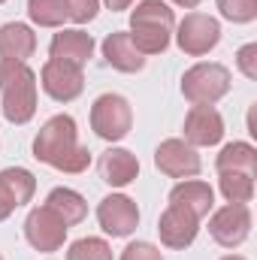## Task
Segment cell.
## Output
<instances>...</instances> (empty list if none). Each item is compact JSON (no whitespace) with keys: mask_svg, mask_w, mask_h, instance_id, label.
<instances>
[{"mask_svg":"<svg viewBox=\"0 0 257 260\" xmlns=\"http://www.w3.org/2000/svg\"><path fill=\"white\" fill-rule=\"evenodd\" d=\"M27 15L40 27H61L67 18L64 0H27Z\"/></svg>","mask_w":257,"mask_h":260,"instance_id":"603a6c76","label":"cell"},{"mask_svg":"<svg viewBox=\"0 0 257 260\" xmlns=\"http://www.w3.org/2000/svg\"><path fill=\"white\" fill-rule=\"evenodd\" d=\"M176 6H182V9H194V6H200L203 0H173Z\"/></svg>","mask_w":257,"mask_h":260,"instance_id":"f546056e","label":"cell"},{"mask_svg":"<svg viewBox=\"0 0 257 260\" xmlns=\"http://www.w3.org/2000/svg\"><path fill=\"white\" fill-rule=\"evenodd\" d=\"M157 233H160V242L167 248L185 251L194 239H197V233H200V218L194 212H188L185 206H173L170 203L164 209L160 221H157Z\"/></svg>","mask_w":257,"mask_h":260,"instance_id":"7c38bea8","label":"cell"},{"mask_svg":"<svg viewBox=\"0 0 257 260\" xmlns=\"http://www.w3.org/2000/svg\"><path fill=\"white\" fill-rule=\"evenodd\" d=\"M215 167H218V173H248V176H254L257 173L254 145H248V142H227L221 148V154L215 157Z\"/></svg>","mask_w":257,"mask_h":260,"instance_id":"44dd1931","label":"cell"},{"mask_svg":"<svg viewBox=\"0 0 257 260\" xmlns=\"http://www.w3.org/2000/svg\"><path fill=\"white\" fill-rule=\"evenodd\" d=\"M233 79H230V70L224 64H194L185 76H182V94L185 100L194 106H212L218 103L227 91H230Z\"/></svg>","mask_w":257,"mask_h":260,"instance_id":"277c9868","label":"cell"},{"mask_svg":"<svg viewBox=\"0 0 257 260\" xmlns=\"http://www.w3.org/2000/svg\"><path fill=\"white\" fill-rule=\"evenodd\" d=\"M218 185L227 203H251L254 197V176L248 173H218Z\"/></svg>","mask_w":257,"mask_h":260,"instance_id":"7402d4cb","label":"cell"},{"mask_svg":"<svg viewBox=\"0 0 257 260\" xmlns=\"http://www.w3.org/2000/svg\"><path fill=\"white\" fill-rule=\"evenodd\" d=\"M154 167L170 179H194L203 170V160L185 139H164L154 151Z\"/></svg>","mask_w":257,"mask_h":260,"instance_id":"30bf717a","label":"cell"},{"mask_svg":"<svg viewBox=\"0 0 257 260\" xmlns=\"http://www.w3.org/2000/svg\"><path fill=\"white\" fill-rule=\"evenodd\" d=\"M103 58L118 73H139L145 67V55L133 46L127 30H115L103 40Z\"/></svg>","mask_w":257,"mask_h":260,"instance_id":"e0dca14e","label":"cell"},{"mask_svg":"<svg viewBox=\"0 0 257 260\" xmlns=\"http://www.w3.org/2000/svg\"><path fill=\"white\" fill-rule=\"evenodd\" d=\"M121 260H164V254L151 242H130L127 248L121 251Z\"/></svg>","mask_w":257,"mask_h":260,"instance_id":"83f0119b","label":"cell"},{"mask_svg":"<svg viewBox=\"0 0 257 260\" xmlns=\"http://www.w3.org/2000/svg\"><path fill=\"white\" fill-rule=\"evenodd\" d=\"M100 179L112 188H127L130 182H136L139 176V160L127 148H109L100 154Z\"/></svg>","mask_w":257,"mask_h":260,"instance_id":"2e32d148","label":"cell"},{"mask_svg":"<svg viewBox=\"0 0 257 260\" xmlns=\"http://www.w3.org/2000/svg\"><path fill=\"white\" fill-rule=\"evenodd\" d=\"M176 27V15L164 0H139L130 12V40L133 46L148 55H164Z\"/></svg>","mask_w":257,"mask_h":260,"instance_id":"3957f363","label":"cell"},{"mask_svg":"<svg viewBox=\"0 0 257 260\" xmlns=\"http://www.w3.org/2000/svg\"><path fill=\"white\" fill-rule=\"evenodd\" d=\"M176 43L185 55L200 58V55H209L218 43H221V24L218 18L212 15H203V12H188L179 27H176Z\"/></svg>","mask_w":257,"mask_h":260,"instance_id":"8992f818","label":"cell"},{"mask_svg":"<svg viewBox=\"0 0 257 260\" xmlns=\"http://www.w3.org/2000/svg\"><path fill=\"white\" fill-rule=\"evenodd\" d=\"M221 15L233 24H248L257 18V0H215Z\"/></svg>","mask_w":257,"mask_h":260,"instance_id":"d4e9b609","label":"cell"},{"mask_svg":"<svg viewBox=\"0 0 257 260\" xmlns=\"http://www.w3.org/2000/svg\"><path fill=\"white\" fill-rule=\"evenodd\" d=\"M0 100L9 124H27L37 115V73L24 61L0 58Z\"/></svg>","mask_w":257,"mask_h":260,"instance_id":"7a4b0ae2","label":"cell"},{"mask_svg":"<svg viewBox=\"0 0 257 260\" xmlns=\"http://www.w3.org/2000/svg\"><path fill=\"white\" fill-rule=\"evenodd\" d=\"M49 55L55 61H67V64H76V67H85L88 58L94 55V37L85 34V30H61L52 37L49 43Z\"/></svg>","mask_w":257,"mask_h":260,"instance_id":"9a60e30c","label":"cell"},{"mask_svg":"<svg viewBox=\"0 0 257 260\" xmlns=\"http://www.w3.org/2000/svg\"><path fill=\"white\" fill-rule=\"evenodd\" d=\"M46 206L64 221L67 227L82 224L85 215H88V203H85V197L79 194V191H73V188H52L49 197H46Z\"/></svg>","mask_w":257,"mask_h":260,"instance_id":"ffe728a7","label":"cell"},{"mask_svg":"<svg viewBox=\"0 0 257 260\" xmlns=\"http://www.w3.org/2000/svg\"><path fill=\"white\" fill-rule=\"evenodd\" d=\"M97 221H100L103 233H109L112 239H124L139 227V209H136V203L130 197L109 194L97 206Z\"/></svg>","mask_w":257,"mask_h":260,"instance_id":"8fae6325","label":"cell"},{"mask_svg":"<svg viewBox=\"0 0 257 260\" xmlns=\"http://www.w3.org/2000/svg\"><path fill=\"white\" fill-rule=\"evenodd\" d=\"M0 3H6V0H0Z\"/></svg>","mask_w":257,"mask_h":260,"instance_id":"1f68e13d","label":"cell"},{"mask_svg":"<svg viewBox=\"0 0 257 260\" xmlns=\"http://www.w3.org/2000/svg\"><path fill=\"white\" fill-rule=\"evenodd\" d=\"M236 67L245 79H257V43H248L236 52Z\"/></svg>","mask_w":257,"mask_h":260,"instance_id":"4316f807","label":"cell"},{"mask_svg":"<svg viewBox=\"0 0 257 260\" xmlns=\"http://www.w3.org/2000/svg\"><path fill=\"white\" fill-rule=\"evenodd\" d=\"M209 233L221 248H239L251 236V212L245 203H227L209 218Z\"/></svg>","mask_w":257,"mask_h":260,"instance_id":"52a82bcc","label":"cell"},{"mask_svg":"<svg viewBox=\"0 0 257 260\" xmlns=\"http://www.w3.org/2000/svg\"><path fill=\"white\" fill-rule=\"evenodd\" d=\"M133 127V109L121 94H100L91 106V130L106 139V142H118L124 139Z\"/></svg>","mask_w":257,"mask_h":260,"instance_id":"5b68a950","label":"cell"},{"mask_svg":"<svg viewBox=\"0 0 257 260\" xmlns=\"http://www.w3.org/2000/svg\"><path fill=\"white\" fill-rule=\"evenodd\" d=\"M40 85H43V91H46L52 100L70 103V100H76V97L82 94L85 76H82V67L49 58V61L43 64V70H40Z\"/></svg>","mask_w":257,"mask_h":260,"instance_id":"ba28073f","label":"cell"},{"mask_svg":"<svg viewBox=\"0 0 257 260\" xmlns=\"http://www.w3.org/2000/svg\"><path fill=\"white\" fill-rule=\"evenodd\" d=\"M34 157L46 167L79 176L91 164V151L79 145V130L70 115H52L34 136Z\"/></svg>","mask_w":257,"mask_h":260,"instance_id":"6da1fadb","label":"cell"},{"mask_svg":"<svg viewBox=\"0 0 257 260\" xmlns=\"http://www.w3.org/2000/svg\"><path fill=\"white\" fill-rule=\"evenodd\" d=\"M224 139V118L215 106H191L185 115V142L188 145H218Z\"/></svg>","mask_w":257,"mask_h":260,"instance_id":"5bb4252c","label":"cell"},{"mask_svg":"<svg viewBox=\"0 0 257 260\" xmlns=\"http://www.w3.org/2000/svg\"><path fill=\"white\" fill-rule=\"evenodd\" d=\"M170 203L173 206H185L197 218H206L212 212V206H215V191L206 182H200V179H185V182H179L170 191Z\"/></svg>","mask_w":257,"mask_h":260,"instance_id":"d6986e66","label":"cell"},{"mask_svg":"<svg viewBox=\"0 0 257 260\" xmlns=\"http://www.w3.org/2000/svg\"><path fill=\"white\" fill-rule=\"evenodd\" d=\"M37 191V179L24 167H6L0 170V221H6L18 206L30 203Z\"/></svg>","mask_w":257,"mask_h":260,"instance_id":"4fadbf2b","label":"cell"},{"mask_svg":"<svg viewBox=\"0 0 257 260\" xmlns=\"http://www.w3.org/2000/svg\"><path fill=\"white\" fill-rule=\"evenodd\" d=\"M67 260H112V248L106 239H97V236H85V239H76L67 251Z\"/></svg>","mask_w":257,"mask_h":260,"instance_id":"cb8c5ba5","label":"cell"},{"mask_svg":"<svg viewBox=\"0 0 257 260\" xmlns=\"http://www.w3.org/2000/svg\"><path fill=\"white\" fill-rule=\"evenodd\" d=\"M0 260H3V257H0Z\"/></svg>","mask_w":257,"mask_h":260,"instance_id":"d6a6232c","label":"cell"},{"mask_svg":"<svg viewBox=\"0 0 257 260\" xmlns=\"http://www.w3.org/2000/svg\"><path fill=\"white\" fill-rule=\"evenodd\" d=\"M67 230H70V227H67L49 206L30 209V215H27V221H24V239H27L37 251H58L67 239Z\"/></svg>","mask_w":257,"mask_h":260,"instance_id":"9c48e42d","label":"cell"},{"mask_svg":"<svg viewBox=\"0 0 257 260\" xmlns=\"http://www.w3.org/2000/svg\"><path fill=\"white\" fill-rule=\"evenodd\" d=\"M37 52V34L21 24V21H9L0 27V58L6 61H24Z\"/></svg>","mask_w":257,"mask_h":260,"instance_id":"ac0fdd59","label":"cell"},{"mask_svg":"<svg viewBox=\"0 0 257 260\" xmlns=\"http://www.w3.org/2000/svg\"><path fill=\"white\" fill-rule=\"evenodd\" d=\"M221 260H245V257H239V254H227V257H221Z\"/></svg>","mask_w":257,"mask_h":260,"instance_id":"4dcf8cb0","label":"cell"},{"mask_svg":"<svg viewBox=\"0 0 257 260\" xmlns=\"http://www.w3.org/2000/svg\"><path fill=\"white\" fill-rule=\"evenodd\" d=\"M67 3V18L76 21V24H88L97 18V9H100V0H64Z\"/></svg>","mask_w":257,"mask_h":260,"instance_id":"484cf974","label":"cell"},{"mask_svg":"<svg viewBox=\"0 0 257 260\" xmlns=\"http://www.w3.org/2000/svg\"><path fill=\"white\" fill-rule=\"evenodd\" d=\"M103 3H106L112 12H121V9H130V6H133V0H103Z\"/></svg>","mask_w":257,"mask_h":260,"instance_id":"f1b7e54d","label":"cell"}]
</instances>
